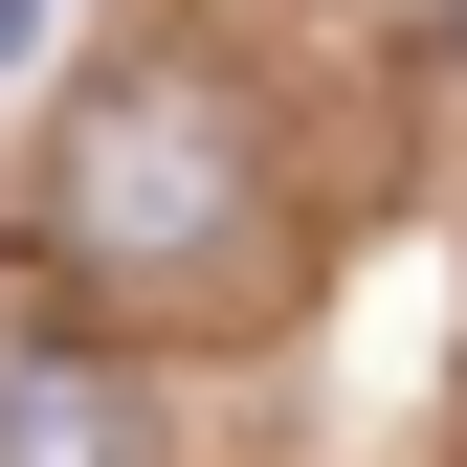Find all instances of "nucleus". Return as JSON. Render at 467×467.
Wrapping results in <instances>:
<instances>
[{
	"label": "nucleus",
	"instance_id": "1",
	"mask_svg": "<svg viewBox=\"0 0 467 467\" xmlns=\"http://www.w3.org/2000/svg\"><path fill=\"white\" fill-rule=\"evenodd\" d=\"M45 245H67L89 289H179V267H223V245H245V111H223L201 67H134L111 111H67Z\"/></svg>",
	"mask_w": 467,
	"mask_h": 467
},
{
	"label": "nucleus",
	"instance_id": "2",
	"mask_svg": "<svg viewBox=\"0 0 467 467\" xmlns=\"http://www.w3.org/2000/svg\"><path fill=\"white\" fill-rule=\"evenodd\" d=\"M0 467H134V379H89V357H0Z\"/></svg>",
	"mask_w": 467,
	"mask_h": 467
}]
</instances>
